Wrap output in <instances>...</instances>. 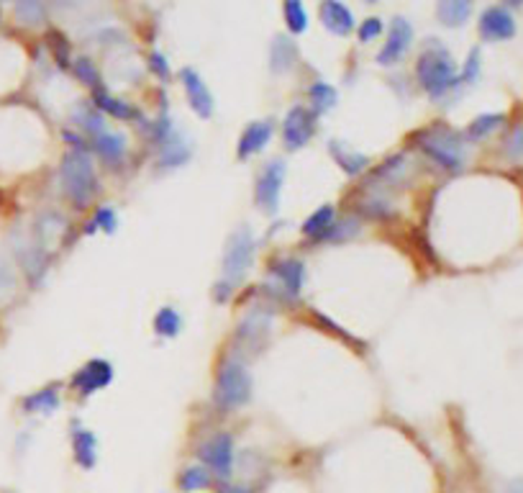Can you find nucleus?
<instances>
[{
    "label": "nucleus",
    "mask_w": 523,
    "mask_h": 493,
    "mask_svg": "<svg viewBox=\"0 0 523 493\" xmlns=\"http://www.w3.org/2000/svg\"><path fill=\"white\" fill-rule=\"evenodd\" d=\"M416 74H418L421 88L426 90L431 98H444L447 93H452L454 88L462 82L452 54L444 50V47H439L436 39H431V44L421 54Z\"/></svg>",
    "instance_id": "obj_1"
},
{
    "label": "nucleus",
    "mask_w": 523,
    "mask_h": 493,
    "mask_svg": "<svg viewBox=\"0 0 523 493\" xmlns=\"http://www.w3.org/2000/svg\"><path fill=\"white\" fill-rule=\"evenodd\" d=\"M62 188L77 208H85L98 193V177L88 149H70L62 160Z\"/></svg>",
    "instance_id": "obj_2"
},
{
    "label": "nucleus",
    "mask_w": 523,
    "mask_h": 493,
    "mask_svg": "<svg viewBox=\"0 0 523 493\" xmlns=\"http://www.w3.org/2000/svg\"><path fill=\"white\" fill-rule=\"evenodd\" d=\"M252 398V375L241 363H226L215 380V403L226 411L244 406Z\"/></svg>",
    "instance_id": "obj_3"
},
{
    "label": "nucleus",
    "mask_w": 523,
    "mask_h": 493,
    "mask_svg": "<svg viewBox=\"0 0 523 493\" xmlns=\"http://www.w3.org/2000/svg\"><path fill=\"white\" fill-rule=\"evenodd\" d=\"M421 149L431 160H436L444 170H459L464 165V145L459 142V137L454 131L444 129V126L426 131Z\"/></svg>",
    "instance_id": "obj_4"
},
{
    "label": "nucleus",
    "mask_w": 523,
    "mask_h": 493,
    "mask_svg": "<svg viewBox=\"0 0 523 493\" xmlns=\"http://www.w3.org/2000/svg\"><path fill=\"white\" fill-rule=\"evenodd\" d=\"M254 260V237L246 226L237 229L229 242H226V252H223V272L229 280H241Z\"/></svg>",
    "instance_id": "obj_5"
},
{
    "label": "nucleus",
    "mask_w": 523,
    "mask_h": 493,
    "mask_svg": "<svg viewBox=\"0 0 523 493\" xmlns=\"http://www.w3.org/2000/svg\"><path fill=\"white\" fill-rule=\"evenodd\" d=\"M200 460L214 470V475L218 478H231V470H234V440L231 434L226 432H218L214 434L208 442L200 444Z\"/></svg>",
    "instance_id": "obj_6"
},
{
    "label": "nucleus",
    "mask_w": 523,
    "mask_h": 493,
    "mask_svg": "<svg viewBox=\"0 0 523 493\" xmlns=\"http://www.w3.org/2000/svg\"><path fill=\"white\" fill-rule=\"evenodd\" d=\"M283 183H285V162L275 160L262 170L260 180H257V203H260L262 211H267V214L277 211Z\"/></svg>",
    "instance_id": "obj_7"
},
{
    "label": "nucleus",
    "mask_w": 523,
    "mask_h": 493,
    "mask_svg": "<svg viewBox=\"0 0 523 493\" xmlns=\"http://www.w3.org/2000/svg\"><path fill=\"white\" fill-rule=\"evenodd\" d=\"M316 131V113L306 108V106H295L290 108V113L283 121V139H285L287 149L306 147Z\"/></svg>",
    "instance_id": "obj_8"
},
{
    "label": "nucleus",
    "mask_w": 523,
    "mask_h": 493,
    "mask_svg": "<svg viewBox=\"0 0 523 493\" xmlns=\"http://www.w3.org/2000/svg\"><path fill=\"white\" fill-rule=\"evenodd\" d=\"M410 44H413V26L408 24L405 19H393L387 39H385L380 54H378V62L382 67L398 65L405 57V51L410 50Z\"/></svg>",
    "instance_id": "obj_9"
},
{
    "label": "nucleus",
    "mask_w": 523,
    "mask_h": 493,
    "mask_svg": "<svg viewBox=\"0 0 523 493\" xmlns=\"http://www.w3.org/2000/svg\"><path fill=\"white\" fill-rule=\"evenodd\" d=\"M480 36L485 42H508L516 36L513 13L503 5H493L480 16Z\"/></svg>",
    "instance_id": "obj_10"
},
{
    "label": "nucleus",
    "mask_w": 523,
    "mask_h": 493,
    "mask_svg": "<svg viewBox=\"0 0 523 493\" xmlns=\"http://www.w3.org/2000/svg\"><path fill=\"white\" fill-rule=\"evenodd\" d=\"M180 82H183V88H185V96H188V103H191L192 111H195L200 119H211V113H214V96H211L206 80L195 73V70L185 67V70L180 73Z\"/></svg>",
    "instance_id": "obj_11"
},
{
    "label": "nucleus",
    "mask_w": 523,
    "mask_h": 493,
    "mask_svg": "<svg viewBox=\"0 0 523 493\" xmlns=\"http://www.w3.org/2000/svg\"><path fill=\"white\" fill-rule=\"evenodd\" d=\"M318 16H321V24L326 26L333 36H349L357 28L352 8L344 5L341 0H321Z\"/></svg>",
    "instance_id": "obj_12"
},
{
    "label": "nucleus",
    "mask_w": 523,
    "mask_h": 493,
    "mask_svg": "<svg viewBox=\"0 0 523 493\" xmlns=\"http://www.w3.org/2000/svg\"><path fill=\"white\" fill-rule=\"evenodd\" d=\"M111 380H113V368H111V363H105V360H93V363H88L85 368L74 372L72 388L80 391L82 395H93L96 391H100V388H105Z\"/></svg>",
    "instance_id": "obj_13"
},
{
    "label": "nucleus",
    "mask_w": 523,
    "mask_h": 493,
    "mask_svg": "<svg viewBox=\"0 0 523 493\" xmlns=\"http://www.w3.org/2000/svg\"><path fill=\"white\" fill-rule=\"evenodd\" d=\"M269 139H272V121L249 123V126L244 129L241 139H238L237 154L241 160H246V157H252V154H257V152H262V149L267 147Z\"/></svg>",
    "instance_id": "obj_14"
},
{
    "label": "nucleus",
    "mask_w": 523,
    "mask_h": 493,
    "mask_svg": "<svg viewBox=\"0 0 523 493\" xmlns=\"http://www.w3.org/2000/svg\"><path fill=\"white\" fill-rule=\"evenodd\" d=\"M191 160V145L185 137H180L177 131H172L167 139L160 142V165L172 170V168H180Z\"/></svg>",
    "instance_id": "obj_15"
},
{
    "label": "nucleus",
    "mask_w": 523,
    "mask_h": 493,
    "mask_svg": "<svg viewBox=\"0 0 523 493\" xmlns=\"http://www.w3.org/2000/svg\"><path fill=\"white\" fill-rule=\"evenodd\" d=\"M93 149L98 152V157L108 165H121L126 160V139L121 134L113 131H103L93 137Z\"/></svg>",
    "instance_id": "obj_16"
},
{
    "label": "nucleus",
    "mask_w": 523,
    "mask_h": 493,
    "mask_svg": "<svg viewBox=\"0 0 523 493\" xmlns=\"http://www.w3.org/2000/svg\"><path fill=\"white\" fill-rule=\"evenodd\" d=\"M93 106H96L98 111H103V113H108V116H113V119H121V121L139 119V111H137L134 106H129L126 100L113 98L103 85L98 88L96 96H93Z\"/></svg>",
    "instance_id": "obj_17"
},
{
    "label": "nucleus",
    "mask_w": 523,
    "mask_h": 493,
    "mask_svg": "<svg viewBox=\"0 0 523 493\" xmlns=\"http://www.w3.org/2000/svg\"><path fill=\"white\" fill-rule=\"evenodd\" d=\"M333 208L332 206H321V208H316L313 214H310L308 219L303 222V234L308 237L310 242H326L329 239V234H332V226H333Z\"/></svg>",
    "instance_id": "obj_18"
},
{
    "label": "nucleus",
    "mask_w": 523,
    "mask_h": 493,
    "mask_svg": "<svg viewBox=\"0 0 523 493\" xmlns=\"http://www.w3.org/2000/svg\"><path fill=\"white\" fill-rule=\"evenodd\" d=\"M436 16L444 26L459 28V26L467 24L470 16H472V0H439Z\"/></svg>",
    "instance_id": "obj_19"
},
{
    "label": "nucleus",
    "mask_w": 523,
    "mask_h": 493,
    "mask_svg": "<svg viewBox=\"0 0 523 493\" xmlns=\"http://www.w3.org/2000/svg\"><path fill=\"white\" fill-rule=\"evenodd\" d=\"M269 62H272V73H290L298 62V47L293 39L287 36H277L272 42V50H269Z\"/></svg>",
    "instance_id": "obj_20"
},
{
    "label": "nucleus",
    "mask_w": 523,
    "mask_h": 493,
    "mask_svg": "<svg viewBox=\"0 0 523 493\" xmlns=\"http://www.w3.org/2000/svg\"><path fill=\"white\" fill-rule=\"evenodd\" d=\"M272 272L277 275V280H280V286L285 288L287 296H298L301 293V288H303V278H306V268H303V262H298V260H283V262H277Z\"/></svg>",
    "instance_id": "obj_21"
},
{
    "label": "nucleus",
    "mask_w": 523,
    "mask_h": 493,
    "mask_svg": "<svg viewBox=\"0 0 523 493\" xmlns=\"http://www.w3.org/2000/svg\"><path fill=\"white\" fill-rule=\"evenodd\" d=\"M72 450H74V460L82 468H93L98 460V440L93 432L88 429H74L72 434Z\"/></svg>",
    "instance_id": "obj_22"
},
{
    "label": "nucleus",
    "mask_w": 523,
    "mask_h": 493,
    "mask_svg": "<svg viewBox=\"0 0 523 493\" xmlns=\"http://www.w3.org/2000/svg\"><path fill=\"white\" fill-rule=\"evenodd\" d=\"M332 154L336 157V162L341 165V170L347 175H359L367 170V165H370V160L364 157V154H359V152H352L349 147H344V145H339V142H332Z\"/></svg>",
    "instance_id": "obj_23"
},
{
    "label": "nucleus",
    "mask_w": 523,
    "mask_h": 493,
    "mask_svg": "<svg viewBox=\"0 0 523 493\" xmlns=\"http://www.w3.org/2000/svg\"><path fill=\"white\" fill-rule=\"evenodd\" d=\"M308 98H310V106H313V113H326V111H332L333 106H336V100H339V96H336V90H333L329 82H313L308 88Z\"/></svg>",
    "instance_id": "obj_24"
},
{
    "label": "nucleus",
    "mask_w": 523,
    "mask_h": 493,
    "mask_svg": "<svg viewBox=\"0 0 523 493\" xmlns=\"http://www.w3.org/2000/svg\"><path fill=\"white\" fill-rule=\"evenodd\" d=\"M57 406H59V394L54 388L36 391L24 401V409L28 414H51V411H57Z\"/></svg>",
    "instance_id": "obj_25"
},
{
    "label": "nucleus",
    "mask_w": 523,
    "mask_h": 493,
    "mask_svg": "<svg viewBox=\"0 0 523 493\" xmlns=\"http://www.w3.org/2000/svg\"><path fill=\"white\" fill-rule=\"evenodd\" d=\"M283 16L293 34H303L308 28V13H306L303 0H283Z\"/></svg>",
    "instance_id": "obj_26"
},
{
    "label": "nucleus",
    "mask_w": 523,
    "mask_h": 493,
    "mask_svg": "<svg viewBox=\"0 0 523 493\" xmlns=\"http://www.w3.org/2000/svg\"><path fill=\"white\" fill-rule=\"evenodd\" d=\"M180 329H183V317L172 306H165V309L157 311V317H154V332L160 337H177Z\"/></svg>",
    "instance_id": "obj_27"
},
{
    "label": "nucleus",
    "mask_w": 523,
    "mask_h": 493,
    "mask_svg": "<svg viewBox=\"0 0 523 493\" xmlns=\"http://www.w3.org/2000/svg\"><path fill=\"white\" fill-rule=\"evenodd\" d=\"M74 121H77V126L80 129H85L90 137H98V134H103V131H108L105 129V119H103V113L98 111L96 106H82L77 113H74Z\"/></svg>",
    "instance_id": "obj_28"
},
{
    "label": "nucleus",
    "mask_w": 523,
    "mask_h": 493,
    "mask_svg": "<svg viewBox=\"0 0 523 493\" xmlns=\"http://www.w3.org/2000/svg\"><path fill=\"white\" fill-rule=\"evenodd\" d=\"M503 123V116L500 113H485V116H477L475 121L467 126V139L470 142H480L485 137H490L496 129Z\"/></svg>",
    "instance_id": "obj_29"
},
{
    "label": "nucleus",
    "mask_w": 523,
    "mask_h": 493,
    "mask_svg": "<svg viewBox=\"0 0 523 493\" xmlns=\"http://www.w3.org/2000/svg\"><path fill=\"white\" fill-rule=\"evenodd\" d=\"M214 483V478H211V473L206 468H200V466H195V468H188L183 475H180V489L185 493H195V491H203V489H208Z\"/></svg>",
    "instance_id": "obj_30"
},
{
    "label": "nucleus",
    "mask_w": 523,
    "mask_h": 493,
    "mask_svg": "<svg viewBox=\"0 0 523 493\" xmlns=\"http://www.w3.org/2000/svg\"><path fill=\"white\" fill-rule=\"evenodd\" d=\"M72 70L77 74V80L80 82H85L88 88H100V74H98V67L88 59V57H77L74 59V65H72Z\"/></svg>",
    "instance_id": "obj_31"
},
{
    "label": "nucleus",
    "mask_w": 523,
    "mask_h": 493,
    "mask_svg": "<svg viewBox=\"0 0 523 493\" xmlns=\"http://www.w3.org/2000/svg\"><path fill=\"white\" fill-rule=\"evenodd\" d=\"M116 226H119V216H116V211L111 208V206H100L96 211V216H93V222L88 223V231H105V234H113L116 231Z\"/></svg>",
    "instance_id": "obj_32"
},
{
    "label": "nucleus",
    "mask_w": 523,
    "mask_h": 493,
    "mask_svg": "<svg viewBox=\"0 0 523 493\" xmlns=\"http://www.w3.org/2000/svg\"><path fill=\"white\" fill-rule=\"evenodd\" d=\"M357 34H359V42H375L378 36L382 34V21L380 19H367V21H362L357 28Z\"/></svg>",
    "instance_id": "obj_33"
},
{
    "label": "nucleus",
    "mask_w": 523,
    "mask_h": 493,
    "mask_svg": "<svg viewBox=\"0 0 523 493\" xmlns=\"http://www.w3.org/2000/svg\"><path fill=\"white\" fill-rule=\"evenodd\" d=\"M477 74H480V50L470 51V59H467V65H464V70H462V82H475Z\"/></svg>",
    "instance_id": "obj_34"
},
{
    "label": "nucleus",
    "mask_w": 523,
    "mask_h": 493,
    "mask_svg": "<svg viewBox=\"0 0 523 493\" xmlns=\"http://www.w3.org/2000/svg\"><path fill=\"white\" fill-rule=\"evenodd\" d=\"M505 154H508L511 160H523V126L511 134L508 147H505Z\"/></svg>",
    "instance_id": "obj_35"
},
{
    "label": "nucleus",
    "mask_w": 523,
    "mask_h": 493,
    "mask_svg": "<svg viewBox=\"0 0 523 493\" xmlns=\"http://www.w3.org/2000/svg\"><path fill=\"white\" fill-rule=\"evenodd\" d=\"M149 67H152V73L157 74L160 80H169V65H167L165 54L154 51V54L149 57Z\"/></svg>",
    "instance_id": "obj_36"
},
{
    "label": "nucleus",
    "mask_w": 523,
    "mask_h": 493,
    "mask_svg": "<svg viewBox=\"0 0 523 493\" xmlns=\"http://www.w3.org/2000/svg\"><path fill=\"white\" fill-rule=\"evenodd\" d=\"M508 493H523V481H519V483H513V486L508 489Z\"/></svg>",
    "instance_id": "obj_37"
},
{
    "label": "nucleus",
    "mask_w": 523,
    "mask_h": 493,
    "mask_svg": "<svg viewBox=\"0 0 523 493\" xmlns=\"http://www.w3.org/2000/svg\"><path fill=\"white\" fill-rule=\"evenodd\" d=\"M221 493H249L246 489H234V486H226Z\"/></svg>",
    "instance_id": "obj_38"
},
{
    "label": "nucleus",
    "mask_w": 523,
    "mask_h": 493,
    "mask_svg": "<svg viewBox=\"0 0 523 493\" xmlns=\"http://www.w3.org/2000/svg\"><path fill=\"white\" fill-rule=\"evenodd\" d=\"M364 3H378V0H364Z\"/></svg>",
    "instance_id": "obj_39"
}]
</instances>
